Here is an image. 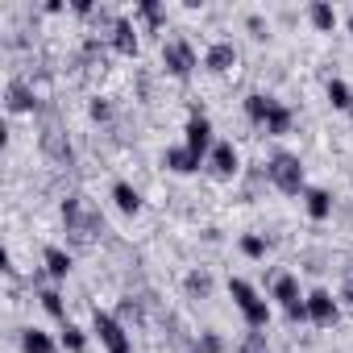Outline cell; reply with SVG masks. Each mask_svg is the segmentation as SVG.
Masks as SVG:
<instances>
[{
  "mask_svg": "<svg viewBox=\"0 0 353 353\" xmlns=\"http://www.w3.org/2000/svg\"><path fill=\"white\" fill-rule=\"evenodd\" d=\"M92 117H96V121H104V117H108V104H104V100H96V104H92Z\"/></svg>",
  "mask_w": 353,
  "mask_h": 353,
  "instance_id": "cell-31",
  "label": "cell"
},
{
  "mask_svg": "<svg viewBox=\"0 0 353 353\" xmlns=\"http://www.w3.org/2000/svg\"><path fill=\"white\" fill-rule=\"evenodd\" d=\"M241 254L245 258H266V241L258 233H250V237H241Z\"/></svg>",
  "mask_w": 353,
  "mask_h": 353,
  "instance_id": "cell-25",
  "label": "cell"
},
{
  "mask_svg": "<svg viewBox=\"0 0 353 353\" xmlns=\"http://www.w3.org/2000/svg\"><path fill=\"white\" fill-rule=\"evenodd\" d=\"M266 174L274 179V188H279V192H287V196H295V192L303 188V166H299V158H295V154H274V158H270V166H266Z\"/></svg>",
  "mask_w": 353,
  "mask_h": 353,
  "instance_id": "cell-3",
  "label": "cell"
},
{
  "mask_svg": "<svg viewBox=\"0 0 353 353\" xmlns=\"http://www.w3.org/2000/svg\"><path fill=\"white\" fill-rule=\"evenodd\" d=\"M349 112H353V104H349Z\"/></svg>",
  "mask_w": 353,
  "mask_h": 353,
  "instance_id": "cell-35",
  "label": "cell"
},
{
  "mask_svg": "<svg viewBox=\"0 0 353 353\" xmlns=\"http://www.w3.org/2000/svg\"><path fill=\"white\" fill-rule=\"evenodd\" d=\"M112 46L121 54H137V34H133V26L125 17H117V26H112Z\"/></svg>",
  "mask_w": 353,
  "mask_h": 353,
  "instance_id": "cell-12",
  "label": "cell"
},
{
  "mask_svg": "<svg viewBox=\"0 0 353 353\" xmlns=\"http://www.w3.org/2000/svg\"><path fill=\"white\" fill-rule=\"evenodd\" d=\"M287 320H307V299L291 303V307H287Z\"/></svg>",
  "mask_w": 353,
  "mask_h": 353,
  "instance_id": "cell-30",
  "label": "cell"
},
{
  "mask_svg": "<svg viewBox=\"0 0 353 353\" xmlns=\"http://www.w3.org/2000/svg\"><path fill=\"white\" fill-rule=\"evenodd\" d=\"M345 303H349V307H353V283H349V287H345Z\"/></svg>",
  "mask_w": 353,
  "mask_h": 353,
  "instance_id": "cell-33",
  "label": "cell"
},
{
  "mask_svg": "<svg viewBox=\"0 0 353 353\" xmlns=\"http://www.w3.org/2000/svg\"><path fill=\"white\" fill-rule=\"evenodd\" d=\"M270 108H274V100H270V96H250V100H245V112H250V121H258V125H266Z\"/></svg>",
  "mask_w": 353,
  "mask_h": 353,
  "instance_id": "cell-20",
  "label": "cell"
},
{
  "mask_svg": "<svg viewBox=\"0 0 353 353\" xmlns=\"http://www.w3.org/2000/svg\"><path fill=\"white\" fill-rule=\"evenodd\" d=\"M349 30H353V17H349Z\"/></svg>",
  "mask_w": 353,
  "mask_h": 353,
  "instance_id": "cell-34",
  "label": "cell"
},
{
  "mask_svg": "<svg viewBox=\"0 0 353 353\" xmlns=\"http://www.w3.org/2000/svg\"><path fill=\"white\" fill-rule=\"evenodd\" d=\"M303 200H307V216H312V221H324V216L332 212V196H328L324 188H307Z\"/></svg>",
  "mask_w": 353,
  "mask_h": 353,
  "instance_id": "cell-11",
  "label": "cell"
},
{
  "mask_svg": "<svg viewBox=\"0 0 353 353\" xmlns=\"http://www.w3.org/2000/svg\"><path fill=\"white\" fill-rule=\"evenodd\" d=\"M241 353H266V336H262V332L254 328V332L245 336V349H241Z\"/></svg>",
  "mask_w": 353,
  "mask_h": 353,
  "instance_id": "cell-27",
  "label": "cell"
},
{
  "mask_svg": "<svg viewBox=\"0 0 353 353\" xmlns=\"http://www.w3.org/2000/svg\"><path fill=\"white\" fill-rule=\"evenodd\" d=\"M46 274H50V279H67V274H71V254L59 250V245H50V250H46Z\"/></svg>",
  "mask_w": 353,
  "mask_h": 353,
  "instance_id": "cell-14",
  "label": "cell"
},
{
  "mask_svg": "<svg viewBox=\"0 0 353 353\" xmlns=\"http://www.w3.org/2000/svg\"><path fill=\"white\" fill-rule=\"evenodd\" d=\"M328 100H332V108H349L353 104V92L345 88V79H328Z\"/></svg>",
  "mask_w": 353,
  "mask_h": 353,
  "instance_id": "cell-23",
  "label": "cell"
},
{
  "mask_svg": "<svg viewBox=\"0 0 353 353\" xmlns=\"http://www.w3.org/2000/svg\"><path fill=\"white\" fill-rule=\"evenodd\" d=\"M208 287H212V279H208L204 270H196V274H188V291H192V295H208Z\"/></svg>",
  "mask_w": 353,
  "mask_h": 353,
  "instance_id": "cell-26",
  "label": "cell"
},
{
  "mask_svg": "<svg viewBox=\"0 0 353 353\" xmlns=\"http://www.w3.org/2000/svg\"><path fill=\"white\" fill-rule=\"evenodd\" d=\"M63 349H67V353H83V349H88V336H83V328H75V324H63Z\"/></svg>",
  "mask_w": 353,
  "mask_h": 353,
  "instance_id": "cell-22",
  "label": "cell"
},
{
  "mask_svg": "<svg viewBox=\"0 0 353 353\" xmlns=\"http://www.w3.org/2000/svg\"><path fill=\"white\" fill-rule=\"evenodd\" d=\"M162 67H166L170 75H179V79H183V75L196 67L192 46H188V42H166V46H162Z\"/></svg>",
  "mask_w": 353,
  "mask_h": 353,
  "instance_id": "cell-6",
  "label": "cell"
},
{
  "mask_svg": "<svg viewBox=\"0 0 353 353\" xmlns=\"http://www.w3.org/2000/svg\"><path fill=\"white\" fill-rule=\"evenodd\" d=\"M212 170L221 174V179L237 174V150H233V141H216L212 145Z\"/></svg>",
  "mask_w": 353,
  "mask_h": 353,
  "instance_id": "cell-8",
  "label": "cell"
},
{
  "mask_svg": "<svg viewBox=\"0 0 353 353\" xmlns=\"http://www.w3.org/2000/svg\"><path fill=\"white\" fill-rule=\"evenodd\" d=\"M5 104H9V112H26V108H34V96L26 92V83H9V92H5Z\"/></svg>",
  "mask_w": 353,
  "mask_h": 353,
  "instance_id": "cell-16",
  "label": "cell"
},
{
  "mask_svg": "<svg viewBox=\"0 0 353 353\" xmlns=\"http://www.w3.org/2000/svg\"><path fill=\"white\" fill-rule=\"evenodd\" d=\"M38 299H42V307H46L54 320H63V324H67V307H63V295H59V291H50V287H46Z\"/></svg>",
  "mask_w": 353,
  "mask_h": 353,
  "instance_id": "cell-24",
  "label": "cell"
},
{
  "mask_svg": "<svg viewBox=\"0 0 353 353\" xmlns=\"http://www.w3.org/2000/svg\"><path fill=\"white\" fill-rule=\"evenodd\" d=\"M291 129V108H283L279 100H274V108H270V117H266V133H287Z\"/></svg>",
  "mask_w": 353,
  "mask_h": 353,
  "instance_id": "cell-21",
  "label": "cell"
},
{
  "mask_svg": "<svg viewBox=\"0 0 353 353\" xmlns=\"http://www.w3.org/2000/svg\"><path fill=\"white\" fill-rule=\"evenodd\" d=\"M162 162H166L170 170H179V174H192V170H200V162L192 158V150H188V145H174V150H166V154H162Z\"/></svg>",
  "mask_w": 353,
  "mask_h": 353,
  "instance_id": "cell-9",
  "label": "cell"
},
{
  "mask_svg": "<svg viewBox=\"0 0 353 353\" xmlns=\"http://www.w3.org/2000/svg\"><path fill=\"white\" fill-rule=\"evenodd\" d=\"M42 150H46L54 162H71V141H67L59 129H46V133H42Z\"/></svg>",
  "mask_w": 353,
  "mask_h": 353,
  "instance_id": "cell-10",
  "label": "cell"
},
{
  "mask_svg": "<svg viewBox=\"0 0 353 353\" xmlns=\"http://www.w3.org/2000/svg\"><path fill=\"white\" fill-rule=\"evenodd\" d=\"M137 13H141V17H145L150 26H158V21H162V9H158V5H141Z\"/></svg>",
  "mask_w": 353,
  "mask_h": 353,
  "instance_id": "cell-29",
  "label": "cell"
},
{
  "mask_svg": "<svg viewBox=\"0 0 353 353\" xmlns=\"http://www.w3.org/2000/svg\"><path fill=\"white\" fill-rule=\"evenodd\" d=\"M212 71H229L233 63H237V50H233V42H216L212 50H208V59H204Z\"/></svg>",
  "mask_w": 353,
  "mask_h": 353,
  "instance_id": "cell-13",
  "label": "cell"
},
{
  "mask_svg": "<svg viewBox=\"0 0 353 353\" xmlns=\"http://www.w3.org/2000/svg\"><path fill=\"white\" fill-rule=\"evenodd\" d=\"M92 328H96V336L104 341V349H108V353H133V345H129V332H125V324H121L117 316H108V312H96V316H92Z\"/></svg>",
  "mask_w": 353,
  "mask_h": 353,
  "instance_id": "cell-4",
  "label": "cell"
},
{
  "mask_svg": "<svg viewBox=\"0 0 353 353\" xmlns=\"http://www.w3.org/2000/svg\"><path fill=\"white\" fill-rule=\"evenodd\" d=\"M229 291H233V299H237V307H241V316H245L250 328H266V324H270V307H266V299H262L245 279H229Z\"/></svg>",
  "mask_w": 353,
  "mask_h": 353,
  "instance_id": "cell-2",
  "label": "cell"
},
{
  "mask_svg": "<svg viewBox=\"0 0 353 353\" xmlns=\"http://www.w3.org/2000/svg\"><path fill=\"white\" fill-rule=\"evenodd\" d=\"M188 150H192L196 162H204V154H212V125H208V117H204L200 108H196L192 121H188Z\"/></svg>",
  "mask_w": 353,
  "mask_h": 353,
  "instance_id": "cell-5",
  "label": "cell"
},
{
  "mask_svg": "<svg viewBox=\"0 0 353 353\" xmlns=\"http://www.w3.org/2000/svg\"><path fill=\"white\" fill-rule=\"evenodd\" d=\"M307 320L312 324H332L336 320V299L328 291H312L307 295Z\"/></svg>",
  "mask_w": 353,
  "mask_h": 353,
  "instance_id": "cell-7",
  "label": "cell"
},
{
  "mask_svg": "<svg viewBox=\"0 0 353 353\" xmlns=\"http://www.w3.org/2000/svg\"><path fill=\"white\" fill-rule=\"evenodd\" d=\"M307 13H312V26H316V30H332V26H336V9L324 5V0H316Z\"/></svg>",
  "mask_w": 353,
  "mask_h": 353,
  "instance_id": "cell-19",
  "label": "cell"
},
{
  "mask_svg": "<svg viewBox=\"0 0 353 353\" xmlns=\"http://www.w3.org/2000/svg\"><path fill=\"white\" fill-rule=\"evenodd\" d=\"M112 200H117L121 212H137V208H141V196H137V188H129V183H117V188H112Z\"/></svg>",
  "mask_w": 353,
  "mask_h": 353,
  "instance_id": "cell-17",
  "label": "cell"
},
{
  "mask_svg": "<svg viewBox=\"0 0 353 353\" xmlns=\"http://www.w3.org/2000/svg\"><path fill=\"white\" fill-rule=\"evenodd\" d=\"M221 349H225V345H221L216 332H204V336H200V353H221Z\"/></svg>",
  "mask_w": 353,
  "mask_h": 353,
  "instance_id": "cell-28",
  "label": "cell"
},
{
  "mask_svg": "<svg viewBox=\"0 0 353 353\" xmlns=\"http://www.w3.org/2000/svg\"><path fill=\"white\" fill-rule=\"evenodd\" d=\"M274 299H279L283 307L299 303V283H295V274H279V279H274Z\"/></svg>",
  "mask_w": 353,
  "mask_h": 353,
  "instance_id": "cell-15",
  "label": "cell"
},
{
  "mask_svg": "<svg viewBox=\"0 0 353 353\" xmlns=\"http://www.w3.org/2000/svg\"><path fill=\"white\" fill-rule=\"evenodd\" d=\"M75 13L79 17H92V0H75Z\"/></svg>",
  "mask_w": 353,
  "mask_h": 353,
  "instance_id": "cell-32",
  "label": "cell"
},
{
  "mask_svg": "<svg viewBox=\"0 0 353 353\" xmlns=\"http://www.w3.org/2000/svg\"><path fill=\"white\" fill-rule=\"evenodd\" d=\"M63 221H67V233H71L79 245H92V237H96V233H104L100 212H96L83 196H71V200L63 204Z\"/></svg>",
  "mask_w": 353,
  "mask_h": 353,
  "instance_id": "cell-1",
  "label": "cell"
},
{
  "mask_svg": "<svg viewBox=\"0 0 353 353\" xmlns=\"http://www.w3.org/2000/svg\"><path fill=\"white\" fill-rule=\"evenodd\" d=\"M21 345H26V353H54V341H50L42 328H26Z\"/></svg>",
  "mask_w": 353,
  "mask_h": 353,
  "instance_id": "cell-18",
  "label": "cell"
}]
</instances>
